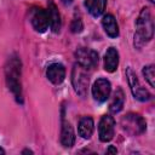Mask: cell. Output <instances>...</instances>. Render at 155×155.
<instances>
[{"mask_svg": "<svg viewBox=\"0 0 155 155\" xmlns=\"http://www.w3.org/2000/svg\"><path fill=\"white\" fill-rule=\"evenodd\" d=\"M154 35V22L148 7H143L137 21L134 33V46L140 48L145 42L150 41Z\"/></svg>", "mask_w": 155, "mask_h": 155, "instance_id": "cell-1", "label": "cell"}, {"mask_svg": "<svg viewBox=\"0 0 155 155\" xmlns=\"http://www.w3.org/2000/svg\"><path fill=\"white\" fill-rule=\"evenodd\" d=\"M6 82L11 92L13 93L18 103H23L22 96V85H21V59L17 54H13L8 58L5 67Z\"/></svg>", "mask_w": 155, "mask_h": 155, "instance_id": "cell-2", "label": "cell"}, {"mask_svg": "<svg viewBox=\"0 0 155 155\" xmlns=\"http://www.w3.org/2000/svg\"><path fill=\"white\" fill-rule=\"evenodd\" d=\"M88 74H87V69L82 68L81 65H79L78 63L74 65L73 71H71V82L74 86L75 92L81 96L85 97L87 94V87H88Z\"/></svg>", "mask_w": 155, "mask_h": 155, "instance_id": "cell-3", "label": "cell"}, {"mask_svg": "<svg viewBox=\"0 0 155 155\" xmlns=\"http://www.w3.org/2000/svg\"><path fill=\"white\" fill-rule=\"evenodd\" d=\"M121 126L122 128L132 134V136H137V134H142L145 128H147V124H145V120L138 115V114H127L125 115L122 119H121Z\"/></svg>", "mask_w": 155, "mask_h": 155, "instance_id": "cell-4", "label": "cell"}, {"mask_svg": "<svg viewBox=\"0 0 155 155\" xmlns=\"http://www.w3.org/2000/svg\"><path fill=\"white\" fill-rule=\"evenodd\" d=\"M126 78H127V81H128L131 92H132V94H133V97L136 99H138L140 102H147V101H149L151 98V94L148 92V90H145L140 85V82H139L136 73L132 70L131 67H127L126 68Z\"/></svg>", "mask_w": 155, "mask_h": 155, "instance_id": "cell-5", "label": "cell"}, {"mask_svg": "<svg viewBox=\"0 0 155 155\" xmlns=\"http://www.w3.org/2000/svg\"><path fill=\"white\" fill-rule=\"evenodd\" d=\"M78 64L85 69H93L98 64V53L91 48L80 47L75 52Z\"/></svg>", "mask_w": 155, "mask_h": 155, "instance_id": "cell-6", "label": "cell"}, {"mask_svg": "<svg viewBox=\"0 0 155 155\" xmlns=\"http://www.w3.org/2000/svg\"><path fill=\"white\" fill-rule=\"evenodd\" d=\"M115 132V120L110 115H103L98 125V136L101 142H109L113 139Z\"/></svg>", "mask_w": 155, "mask_h": 155, "instance_id": "cell-7", "label": "cell"}, {"mask_svg": "<svg viewBox=\"0 0 155 155\" xmlns=\"http://www.w3.org/2000/svg\"><path fill=\"white\" fill-rule=\"evenodd\" d=\"M30 22H31L33 28L36 31H39V33L46 31V29L48 27L47 12L41 7H33L30 10Z\"/></svg>", "mask_w": 155, "mask_h": 155, "instance_id": "cell-8", "label": "cell"}, {"mask_svg": "<svg viewBox=\"0 0 155 155\" xmlns=\"http://www.w3.org/2000/svg\"><path fill=\"white\" fill-rule=\"evenodd\" d=\"M111 92V85L107 79H97L92 86V94L97 102H105Z\"/></svg>", "mask_w": 155, "mask_h": 155, "instance_id": "cell-9", "label": "cell"}, {"mask_svg": "<svg viewBox=\"0 0 155 155\" xmlns=\"http://www.w3.org/2000/svg\"><path fill=\"white\" fill-rule=\"evenodd\" d=\"M47 18H48V23L50 27L52 29L53 33H58L61 30V25H62V21H61V15L58 12V8L56 6V4L52 0H48L47 2Z\"/></svg>", "mask_w": 155, "mask_h": 155, "instance_id": "cell-10", "label": "cell"}, {"mask_svg": "<svg viewBox=\"0 0 155 155\" xmlns=\"http://www.w3.org/2000/svg\"><path fill=\"white\" fill-rule=\"evenodd\" d=\"M46 76L52 84L59 85L65 78L64 65L61 64V63H52L51 65H48V68L46 70Z\"/></svg>", "mask_w": 155, "mask_h": 155, "instance_id": "cell-11", "label": "cell"}, {"mask_svg": "<svg viewBox=\"0 0 155 155\" xmlns=\"http://www.w3.org/2000/svg\"><path fill=\"white\" fill-rule=\"evenodd\" d=\"M75 142V133L71 125L62 117V128H61V144L64 148H71Z\"/></svg>", "mask_w": 155, "mask_h": 155, "instance_id": "cell-12", "label": "cell"}, {"mask_svg": "<svg viewBox=\"0 0 155 155\" xmlns=\"http://www.w3.org/2000/svg\"><path fill=\"white\" fill-rule=\"evenodd\" d=\"M119 65V52L115 47H109L104 56V69L108 73H114Z\"/></svg>", "mask_w": 155, "mask_h": 155, "instance_id": "cell-13", "label": "cell"}, {"mask_svg": "<svg viewBox=\"0 0 155 155\" xmlns=\"http://www.w3.org/2000/svg\"><path fill=\"white\" fill-rule=\"evenodd\" d=\"M93 128H94V124L91 116H84L80 119L78 125L79 136H81L85 139H88L93 133Z\"/></svg>", "mask_w": 155, "mask_h": 155, "instance_id": "cell-14", "label": "cell"}, {"mask_svg": "<svg viewBox=\"0 0 155 155\" xmlns=\"http://www.w3.org/2000/svg\"><path fill=\"white\" fill-rule=\"evenodd\" d=\"M102 24H103V28L105 30V33L110 36V38H116L119 36V25L116 23V19L113 15L108 13L103 17L102 19Z\"/></svg>", "mask_w": 155, "mask_h": 155, "instance_id": "cell-15", "label": "cell"}, {"mask_svg": "<svg viewBox=\"0 0 155 155\" xmlns=\"http://www.w3.org/2000/svg\"><path fill=\"white\" fill-rule=\"evenodd\" d=\"M85 6L93 17H98L104 12L107 0H85Z\"/></svg>", "mask_w": 155, "mask_h": 155, "instance_id": "cell-16", "label": "cell"}, {"mask_svg": "<svg viewBox=\"0 0 155 155\" xmlns=\"http://www.w3.org/2000/svg\"><path fill=\"white\" fill-rule=\"evenodd\" d=\"M124 103H125V93H124V91L119 87V88H116V91L114 92L113 99H111V102H110V105H109L110 113H113V114L119 113V111L122 109Z\"/></svg>", "mask_w": 155, "mask_h": 155, "instance_id": "cell-17", "label": "cell"}, {"mask_svg": "<svg viewBox=\"0 0 155 155\" xmlns=\"http://www.w3.org/2000/svg\"><path fill=\"white\" fill-rule=\"evenodd\" d=\"M143 75L145 78V80L149 82V85L151 87H154L155 86V73H154V65L153 64L143 68Z\"/></svg>", "mask_w": 155, "mask_h": 155, "instance_id": "cell-18", "label": "cell"}, {"mask_svg": "<svg viewBox=\"0 0 155 155\" xmlns=\"http://www.w3.org/2000/svg\"><path fill=\"white\" fill-rule=\"evenodd\" d=\"M84 29V25H82V21L80 18H75L71 24H70V30L73 33H80L81 30Z\"/></svg>", "mask_w": 155, "mask_h": 155, "instance_id": "cell-19", "label": "cell"}, {"mask_svg": "<svg viewBox=\"0 0 155 155\" xmlns=\"http://www.w3.org/2000/svg\"><path fill=\"white\" fill-rule=\"evenodd\" d=\"M116 153H117V149L114 148L113 145H110V147L107 149V154H116Z\"/></svg>", "mask_w": 155, "mask_h": 155, "instance_id": "cell-20", "label": "cell"}, {"mask_svg": "<svg viewBox=\"0 0 155 155\" xmlns=\"http://www.w3.org/2000/svg\"><path fill=\"white\" fill-rule=\"evenodd\" d=\"M61 1H62L64 5H70V4H71L74 0H61Z\"/></svg>", "mask_w": 155, "mask_h": 155, "instance_id": "cell-21", "label": "cell"}, {"mask_svg": "<svg viewBox=\"0 0 155 155\" xmlns=\"http://www.w3.org/2000/svg\"><path fill=\"white\" fill-rule=\"evenodd\" d=\"M22 154H33V151H31V150L25 149V150H23V151H22Z\"/></svg>", "mask_w": 155, "mask_h": 155, "instance_id": "cell-22", "label": "cell"}, {"mask_svg": "<svg viewBox=\"0 0 155 155\" xmlns=\"http://www.w3.org/2000/svg\"><path fill=\"white\" fill-rule=\"evenodd\" d=\"M0 154H5V150L2 148H0Z\"/></svg>", "mask_w": 155, "mask_h": 155, "instance_id": "cell-23", "label": "cell"}, {"mask_svg": "<svg viewBox=\"0 0 155 155\" xmlns=\"http://www.w3.org/2000/svg\"><path fill=\"white\" fill-rule=\"evenodd\" d=\"M149 1H150V2H153V4L155 2V0H149Z\"/></svg>", "mask_w": 155, "mask_h": 155, "instance_id": "cell-24", "label": "cell"}]
</instances>
